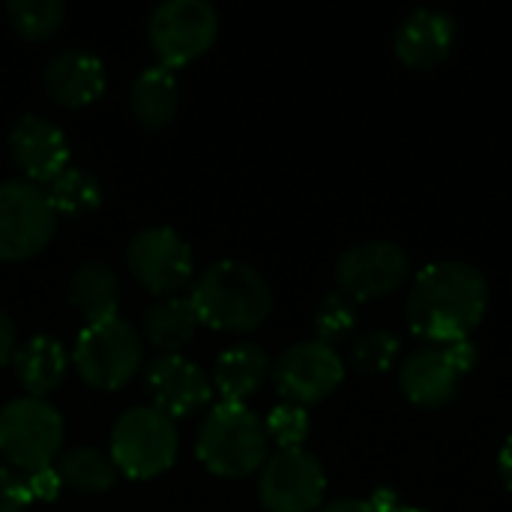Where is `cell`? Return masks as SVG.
I'll list each match as a JSON object with an SVG mask.
<instances>
[{"instance_id": "obj_24", "label": "cell", "mask_w": 512, "mask_h": 512, "mask_svg": "<svg viewBox=\"0 0 512 512\" xmlns=\"http://www.w3.org/2000/svg\"><path fill=\"white\" fill-rule=\"evenodd\" d=\"M45 195L57 216H72V219H81L102 204V186L96 174H90L87 168H75V165L60 171L45 186Z\"/></svg>"}, {"instance_id": "obj_19", "label": "cell", "mask_w": 512, "mask_h": 512, "mask_svg": "<svg viewBox=\"0 0 512 512\" xmlns=\"http://www.w3.org/2000/svg\"><path fill=\"white\" fill-rule=\"evenodd\" d=\"M270 372V357L255 342L231 345L219 354L213 369V387L222 396V402L243 405L249 396H255Z\"/></svg>"}, {"instance_id": "obj_10", "label": "cell", "mask_w": 512, "mask_h": 512, "mask_svg": "<svg viewBox=\"0 0 512 512\" xmlns=\"http://www.w3.org/2000/svg\"><path fill=\"white\" fill-rule=\"evenodd\" d=\"M327 495V471L306 447L273 453L258 477V498L267 512H318Z\"/></svg>"}, {"instance_id": "obj_13", "label": "cell", "mask_w": 512, "mask_h": 512, "mask_svg": "<svg viewBox=\"0 0 512 512\" xmlns=\"http://www.w3.org/2000/svg\"><path fill=\"white\" fill-rule=\"evenodd\" d=\"M147 390L153 399V408L177 417H192L195 411L207 408L213 399V381L207 372L186 360L183 354H162L147 366Z\"/></svg>"}, {"instance_id": "obj_15", "label": "cell", "mask_w": 512, "mask_h": 512, "mask_svg": "<svg viewBox=\"0 0 512 512\" xmlns=\"http://www.w3.org/2000/svg\"><path fill=\"white\" fill-rule=\"evenodd\" d=\"M456 36H459V24L450 12L414 9L396 27L393 48L408 69H435L450 57Z\"/></svg>"}, {"instance_id": "obj_21", "label": "cell", "mask_w": 512, "mask_h": 512, "mask_svg": "<svg viewBox=\"0 0 512 512\" xmlns=\"http://www.w3.org/2000/svg\"><path fill=\"white\" fill-rule=\"evenodd\" d=\"M180 105V84L174 69L156 63L147 66L132 87V114L144 129H162L174 120Z\"/></svg>"}, {"instance_id": "obj_34", "label": "cell", "mask_w": 512, "mask_h": 512, "mask_svg": "<svg viewBox=\"0 0 512 512\" xmlns=\"http://www.w3.org/2000/svg\"><path fill=\"white\" fill-rule=\"evenodd\" d=\"M498 474H501L504 486L512 492V435L504 441V447L498 453Z\"/></svg>"}, {"instance_id": "obj_17", "label": "cell", "mask_w": 512, "mask_h": 512, "mask_svg": "<svg viewBox=\"0 0 512 512\" xmlns=\"http://www.w3.org/2000/svg\"><path fill=\"white\" fill-rule=\"evenodd\" d=\"M42 84L45 90L69 108H81L96 102L105 93V66L96 54L69 48V51H57L45 69H42Z\"/></svg>"}, {"instance_id": "obj_31", "label": "cell", "mask_w": 512, "mask_h": 512, "mask_svg": "<svg viewBox=\"0 0 512 512\" xmlns=\"http://www.w3.org/2000/svg\"><path fill=\"white\" fill-rule=\"evenodd\" d=\"M444 351H447V357H450V363L462 372V375H468L471 369H477V360H480V348H477V342L474 339H462V342H453V345H444Z\"/></svg>"}, {"instance_id": "obj_18", "label": "cell", "mask_w": 512, "mask_h": 512, "mask_svg": "<svg viewBox=\"0 0 512 512\" xmlns=\"http://www.w3.org/2000/svg\"><path fill=\"white\" fill-rule=\"evenodd\" d=\"M12 366H15V375H18L21 387L27 390V396L45 399L51 390H57L63 384L69 357H66V348L54 336L36 333L24 345L15 348Z\"/></svg>"}, {"instance_id": "obj_4", "label": "cell", "mask_w": 512, "mask_h": 512, "mask_svg": "<svg viewBox=\"0 0 512 512\" xmlns=\"http://www.w3.org/2000/svg\"><path fill=\"white\" fill-rule=\"evenodd\" d=\"M180 450L177 426L153 405L129 408L111 429V462L132 480H153L165 474Z\"/></svg>"}, {"instance_id": "obj_30", "label": "cell", "mask_w": 512, "mask_h": 512, "mask_svg": "<svg viewBox=\"0 0 512 512\" xmlns=\"http://www.w3.org/2000/svg\"><path fill=\"white\" fill-rule=\"evenodd\" d=\"M24 480H27V492H30V498H33V501H42V504L54 501V498L60 495V489H63V480H60V474H57V468H54V465L39 468V471H27V474H24Z\"/></svg>"}, {"instance_id": "obj_22", "label": "cell", "mask_w": 512, "mask_h": 512, "mask_svg": "<svg viewBox=\"0 0 512 512\" xmlns=\"http://www.w3.org/2000/svg\"><path fill=\"white\" fill-rule=\"evenodd\" d=\"M198 312L192 306L189 297H165L156 300L147 312H144V339L159 348L162 354H177L180 348H186L195 339L198 330Z\"/></svg>"}, {"instance_id": "obj_35", "label": "cell", "mask_w": 512, "mask_h": 512, "mask_svg": "<svg viewBox=\"0 0 512 512\" xmlns=\"http://www.w3.org/2000/svg\"><path fill=\"white\" fill-rule=\"evenodd\" d=\"M390 512H429V510H423V507H411V504H405V501H399L396 507Z\"/></svg>"}, {"instance_id": "obj_23", "label": "cell", "mask_w": 512, "mask_h": 512, "mask_svg": "<svg viewBox=\"0 0 512 512\" xmlns=\"http://www.w3.org/2000/svg\"><path fill=\"white\" fill-rule=\"evenodd\" d=\"M57 474L63 480V486L84 492V495H96V492H108L117 483V468L111 462V456H105L96 447H75L66 450L57 462Z\"/></svg>"}, {"instance_id": "obj_1", "label": "cell", "mask_w": 512, "mask_h": 512, "mask_svg": "<svg viewBox=\"0 0 512 512\" xmlns=\"http://www.w3.org/2000/svg\"><path fill=\"white\" fill-rule=\"evenodd\" d=\"M489 312V282L468 261L426 264L408 291L405 318L414 336L429 345H453L471 339Z\"/></svg>"}, {"instance_id": "obj_32", "label": "cell", "mask_w": 512, "mask_h": 512, "mask_svg": "<svg viewBox=\"0 0 512 512\" xmlns=\"http://www.w3.org/2000/svg\"><path fill=\"white\" fill-rule=\"evenodd\" d=\"M15 348H18V339H15V324L6 312H0V366L12 363L15 357Z\"/></svg>"}, {"instance_id": "obj_8", "label": "cell", "mask_w": 512, "mask_h": 512, "mask_svg": "<svg viewBox=\"0 0 512 512\" xmlns=\"http://www.w3.org/2000/svg\"><path fill=\"white\" fill-rule=\"evenodd\" d=\"M57 228V213L42 186L30 180L0 183V261H24L42 252Z\"/></svg>"}, {"instance_id": "obj_12", "label": "cell", "mask_w": 512, "mask_h": 512, "mask_svg": "<svg viewBox=\"0 0 512 512\" xmlns=\"http://www.w3.org/2000/svg\"><path fill=\"white\" fill-rule=\"evenodd\" d=\"M126 264L132 276L153 294H174L186 288L195 270L192 246L168 225L141 228L126 246Z\"/></svg>"}, {"instance_id": "obj_7", "label": "cell", "mask_w": 512, "mask_h": 512, "mask_svg": "<svg viewBox=\"0 0 512 512\" xmlns=\"http://www.w3.org/2000/svg\"><path fill=\"white\" fill-rule=\"evenodd\" d=\"M219 36V12L207 0H162L147 21V39L162 66L201 57Z\"/></svg>"}, {"instance_id": "obj_27", "label": "cell", "mask_w": 512, "mask_h": 512, "mask_svg": "<svg viewBox=\"0 0 512 512\" xmlns=\"http://www.w3.org/2000/svg\"><path fill=\"white\" fill-rule=\"evenodd\" d=\"M354 366L363 375H384L399 357V339L390 330H369L354 342Z\"/></svg>"}, {"instance_id": "obj_29", "label": "cell", "mask_w": 512, "mask_h": 512, "mask_svg": "<svg viewBox=\"0 0 512 512\" xmlns=\"http://www.w3.org/2000/svg\"><path fill=\"white\" fill-rule=\"evenodd\" d=\"M33 504L27 480L15 468H0V512H24Z\"/></svg>"}, {"instance_id": "obj_11", "label": "cell", "mask_w": 512, "mask_h": 512, "mask_svg": "<svg viewBox=\"0 0 512 512\" xmlns=\"http://www.w3.org/2000/svg\"><path fill=\"white\" fill-rule=\"evenodd\" d=\"M345 381V360L333 345L306 339L282 351L273 366V384L291 405L309 408L333 396Z\"/></svg>"}, {"instance_id": "obj_20", "label": "cell", "mask_w": 512, "mask_h": 512, "mask_svg": "<svg viewBox=\"0 0 512 512\" xmlns=\"http://www.w3.org/2000/svg\"><path fill=\"white\" fill-rule=\"evenodd\" d=\"M69 300L87 324L117 318L120 309L117 273L102 261H84L69 279Z\"/></svg>"}, {"instance_id": "obj_16", "label": "cell", "mask_w": 512, "mask_h": 512, "mask_svg": "<svg viewBox=\"0 0 512 512\" xmlns=\"http://www.w3.org/2000/svg\"><path fill=\"white\" fill-rule=\"evenodd\" d=\"M462 372L450 363L447 351L438 345H426L414 351L408 360L399 366V390L402 396L426 411L447 408L462 387Z\"/></svg>"}, {"instance_id": "obj_5", "label": "cell", "mask_w": 512, "mask_h": 512, "mask_svg": "<svg viewBox=\"0 0 512 512\" xmlns=\"http://www.w3.org/2000/svg\"><path fill=\"white\" fill-rule=\"evenodd\" d=\"M144 360L141 333L120 315L99 324H84L72 348V366L87 387L120 390L126 387Z\"/></svg>"}, {"instance_id": "obj_9", "label": "cell", "mask_w": 512, "mask_h": 512, "mask_svg": "<svg viewBox=\"0 0 512 512\" xmlns=\"http://www.w3.org/2000/svg\"><path fill=\"white\" fill-rule=\"evenodd\" d=\"M411 276V258L390 240H363L336 261V285L351 303H369L396 294Z\"/></svg>"}, {"instance_id": "obj_25", "label": "cell", "mask_w": 512, "mask_h": 512, "mask_svg": "<svg viewBox=\"0 0 512 512\" xmlns=\"http://www.w3.org/2000/svg\"><path fill=\"white\" fill-rule=\"evenodd\" d=\"M6 15L24 39H48L63 24L66 6L60 0H9Z\"/></svg>"}, {"instance_id": "obj_6", "label": "cell", "mask_w": 512, "mask_h": 512, "mask_svg": "<svg viewBox=\"0 0 512 512\" xmlns=\"http://www.w3.org/2000/svg\"><path fill=\"white\" fill-rule=\"evenodd\" d=\"M63 447V417L48 399L18 396L0 408V456L27 474L48 468Z\"/></svg>"}, {"instance_id": "obj_3", "label": "cell", "mask_w": 512, "mask_h": 512, "mask_svg": "<svg viewBox=\"0 0 512 512\" xmlns=\"http://www.w3.org/2000/svg\"><path fill=\"white\" fill-rule=\"evenodd\" d=\"M195 453L201 465L222 480H243L270 459V438L264 420L237 402H219L207 411Z\"/></svg>"}, {"instance_id": "obj_2", "label": "cell", "mask_w": 512, "mask_h": 512, "mask_svg": "<svg viewBox=\"0 0 512 512\" xmlns=\"http://www.w3.org/2000/svg\"><path fill=\"white\" fill-rule=\"evenodd\" d=\"M192 306L198 321L222 333L258 330L273 312V291L267 279L246 261L222 258L210 264L192 285Z\"/></svg>"}, {"instance_id": "obj_28", "label": "cell", "mask_w": 512, "mask_h": 512, "mask_svg": "<svg viewBox=\"0 0 512 512\" xmlns=\"http://www.w3.org/2000/svg\"><path fill=\"white\" fill-rule=\"evenodd\" d=\"M264 429H267V438L279 444V450H297L309 438L312 420H309V411L306 408L291 405V402H282V405H276L267 414Z\"/></svg>"}, {"instance_id": "obj_14", "label": "cell", "mask_w": 512, "mask_h": 512, "mask_svg": "<svg viewBox=\"0 0 512 512\" xmlns=\"http://www.w3.org/2000/svg\"><path fill=\"white\" fill-rule=\"evenodd\" d=\"M9 153L30 183H51L69 168V141L60 126L39 114H24L9 129Z\"/></svg>"}, {"instance_id": "obj_26", "label": "cell", "mask_w": 512, "mask_h": 512, "mask_svg": "<svg viewBox=\"0 0 512 512\" xmlns=\"http://www.w3.org/2000/svg\"><path fill=\"white\" fill-rule=\"evenodd\" d=\"M354 327H357V306L345 294H339V291L327 294L321 300L318 312H315L318 342H324V345L342 342V339H348L354 333Z\"/></svg>"}, {"instance_id": "obj_33", "label": "cell", "mask_w": 512, "mask_h": 512, "mask_svg": "<svg viewBox=\"0 0 512 512\" xmlns=\"http://www.w3.org/2000/svg\"><path fill=\"white\" fill-rule=\"evenodd\" d=\"M318 512H375L369 507V501L363 498H339L333 504H324Z\"/></svg>"}]
</instances>
